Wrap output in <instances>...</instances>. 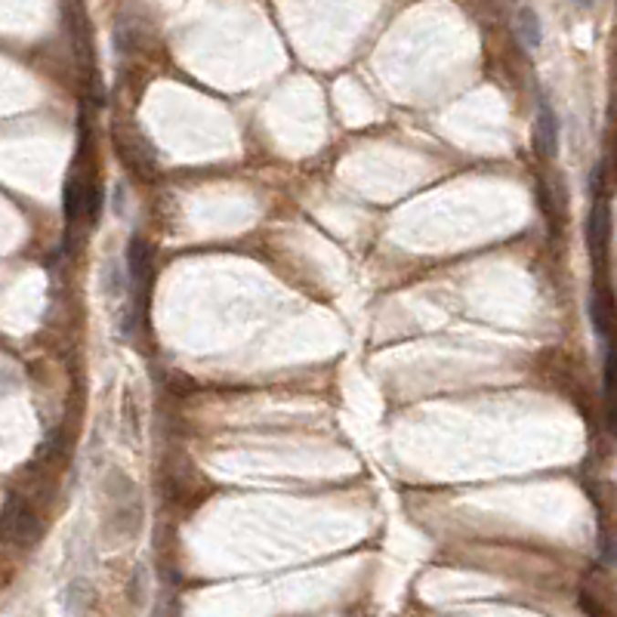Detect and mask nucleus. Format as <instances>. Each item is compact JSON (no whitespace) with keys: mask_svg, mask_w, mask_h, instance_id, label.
<instances>
[{"mask_svg":"<svg viewBox=\"0 0 617 617\" xmlns=\"http://www.w3.org/2000/svg\"><path fill=\"white\" fill-rule=\"evenodd\" d=\"M516 31H518V40L528 47V50H538L540 40H543V28H540V19L538 13L531 10V6H522L516 16Z\"/></svg>","mask_w":617,"mask_h":617,"instance_id":"obj_6","label":"nucleus"},{"mask_svg":"<svg viewBox=\"0 0 617 617\" xmlns=\"http://www.w3.org/2000/svg\"><path fill=\"white\" fill-rule=\"evenodd\" d=\"M149 259H152V247L145 245L140 235H133V238H130V247H127V272H130V281H133L136 294L142 290V281H145V275H149Z\"/></svg>","mask_w":617,"mask_h":617,"instance_id":"obj_4","label":"nucleus"},{"mask_svg":"<svg viewBox=\"0 0 617 617\" xmlns=\"http://www.w3.org/2000/svg\"><path fill=\"white\" fill-rule=\"evenodd\" d=\"M124 408H127V426H130V433H133V438H140V411H136L133 395H130V392H124Z\"/></svg>","mask_w":617,"mask_h":617,"instance_id":"obj_7","label":"nucleus"},{"mask_svg":"<svg viewBox=\"0 0 617 617\" xmlns=\"http://www.w3.org/2000/svg\"><path fill=\"white\" fill-rule=\"evenodd\" d=\"M590 319H592V330H596V337L602 340V346H608V330H612V297H608V290L592 294Z\"/></svg>","mask_w":617,"mask_h":617,"instance_id":"obj_5","label":"nucleus"},{"mask_svg":"<svg viewBox=\"0 0 617 617\" xmlns=\"http://www.w3.org/2000/svg\"><path fill=\"white\" fill-rule=\"evenodd\" d=\"M102 278H105V294L109 297H118V269H115V263H109L105 266V272H102Z\"/></svg>","mask_w":617,"mask_h":617,"instance_id":"obj_8","label":"nucleus"},{"mask_svg":"<svg viewBox=\"0 0 617 617\" xmlns=\"http://www.w3.org/2000/svg\"><path fill=\"white\" fill-rule=\"evenodd\" d=\"M0 531L16 543H35L40 538V531H44V525H40L37 513L28 507L26 500L10 497L4 516H0Z\"/></svg>","mask_w":617,"mask_h":617,"instance_id":"obj_1","label":"nucleus"},{"mask_svg":"<svg viewBox=\"0 0 617 617\" xmlns=\"http://www.w3.org/2000/svg\"><path fill=\"white\" fill-rule=\"evenodd\" d=\"M538 152L547 158H553L559 152V118L549 102H540L538 111Z\"/></svg>","mask_w":617,"mask_h":617,"instance_id":"obj_3","label":"nucleus"},{"mask_svg":"<svg viewBox=\"0 0 617 617\" xmlns=\"http://www.w3.org/2000/svg\"><path fill=\"white\" fill-rule=\"evenodd\" d=\"M608 238H612V210H608L605 198H599V207L590 216V250L596 256L608 254Z\"/></svg>","mask_w":617,"mask_h":617,"instance_id":"obj_2","label":"nucleus"},{"mask_svg":"<svg viewBox=\"0 0 617 617\" xmlns=\"http://www.w3.org/2000/svg\"><path fill=\"white\" fill-rule=\"evenodd\" d=\"M596 0H578V6H592Z\"/></svg>","mask_w":617,"mask_h":617,"instance_id":"obj_9","label":"nucleus"}]
</instances>
